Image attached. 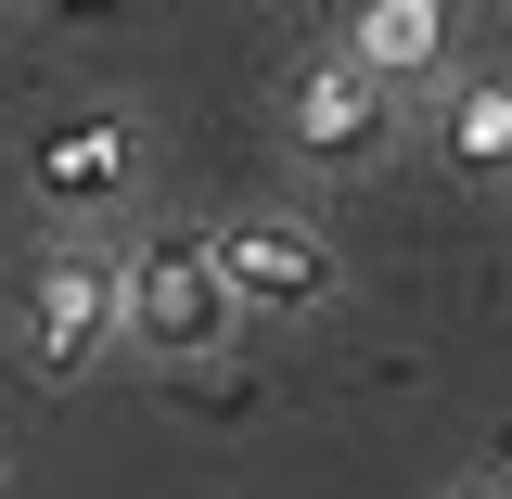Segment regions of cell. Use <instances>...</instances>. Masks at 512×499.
<instances>
[{
  "label": "cell",
  "mask_w": 512,
  "mask_h": 499,
  "mask_svg": "<svg viewBox=\"0 0 512 499\" xmlns=\"http://www.w3.org/2000/svg\"><path fill=\"white\" fill-rule=\"evenodd\" d=\"M205 256H218V295H231L244 320H256V308H269V320L346 308V256H333V231L295 218V205H244V218H218Z\"/></svg>",
  "instance_id": "cell-2"
},
{
  "label": "cell",
  "mask_w": 512,
  "mask_h": 499,
  "mask_svg": "<svg viewBox=\"0 0 512 499\" xmlns=\"http://www.w3.org/2000/svg\"><path fill=\"white\" fill-rule=\"evenodd\" d=\"M282 141H295L308 167H372L384 141H397V103H384L346 52H320V64H295V90H282Z\"/></svg>",
  "instance_id": "cell-4"
},
{
  "label": "cell",
  "mask_w": 512,
  "mask_h": 499,
  "mask_svg": "<svg viewBox=\"0 0 512 499\" xmlns=\"http://www.w3.org/2000/svg\"><path fill=\"white\" fill-rule=\"evenodd\" d=\"M103 346H116V256H103V244H52L39 282H26V372L77 384Z\"/></svg>",
  "instance_id": "cell-3"
},
{
  "label": "cell",
  "mask_w": 512,
  "mask_h": 499,
  "mask_svg": "<svg viewBox=\"0 0 512 499\" xmlns=\"http://www.w3.org/2000/svg\"><path fill=\"white\" fill-rule=\"evenodd\" d=\"M0 13H13V0H0Z\"/></svg>",
  "instance_id": "cell-9"
},
{
  "label": "cell",
  "mask_w": 512,
  "mask_h": 499,
  "mask_svg": "<svg viewBox=\"0 0 512 499\" xmlns=\"http://www.w3.org/2000/svg\"><path fill=\"white\" fill-rule=\"evenodd\" d=\"M231 333H244V308L218 295V256H205L192 218H167L116 256V346L167 359V372H205V359H231Z\"/></svg>",
  "instance_id": "cell-1"
},
{
  "label": "cell",
  "mask_w": 512,
  "mask_h": 499,
  "mask_svg": "<svg viewBox=\"0 0 512 499\" xmlns=\"http://www.w3.org/2000/svg\"><path fill=\"white\" fill-rule=\"evenodd\" d=\"M436 128H448V154H461V167H512V77H461Z\"/></svg>",
  "instance_id": "cell-7"
},
{
  "label": "cell",
  "mask_w": 512,
  "mask_h": 499,
  "mask_svg": "<svg viewBox=\"0 0 512 499\" xmlns=\"http://www.w3.org/2000/svg\"><path fill=\"white\" fill-rule=\"evenodd\" d=\"M461 499H500V487H461Z\"/></svg>",
  "instance_id": "cell-8"
},
{
  "label": "cell",
  "mask_w": 512,
  "mask_h": 499,
  "mask_svg": "<svg viewBox=\"0 0 512 499\" xmlns=\"http://www.w3.org/2000/svg\"><path fill=\"white\" fill-rule=\"evenodd\" d=\"M26 180H39L52 218H103V205H128V180H141V128H128L116 103H90V116H64V128L26 141Z\"/></svg>",
  "instance_id": "cell-5"
},
{
  "label": "cell",
  "mask_w": 512,
  "mask_h": 499,
  "mask_svg": "<svg viewBox=\"0 0 512 499\" xmlns=\"http://www.w3.org/2000/svg\"><path fill=\"white\" fill-rule=\"evenodd\" d=\"M346 64L372 77L384 103H397V90H436V77H448V0H359Z\"/></svg>",
  "instance_id": "cell-6"
}]
</instances>
